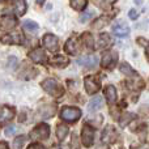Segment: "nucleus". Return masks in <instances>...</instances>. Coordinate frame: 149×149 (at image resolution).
<instances>
[{"instance_id":"ddd939ff","label":"nucleus","mask_w":149,"mask_h":149,"mask_svg":"<svg viewBox=\"0 0 149 149\" xmlns=\"http://www.w3.org/2000/svg\"><path fill=\"white\" fill-rule=\"evenodd\" d=\"M113 31L118 37H127L130 33V28L127 26L126 22H118L113 26Z\"/></svg>"},{"instance_id":"9b49d317","label":"nucleus","mask_w":149,"mask_h":149,"mask_svg":"<svg viewBox=\"0 0 149 149\" xmlns=\"http://www.w3.org/2000/svg\"><path fill=\"white\" fill-rule=\"evenodd\" d=\"M43 45L50 51H55V50H58V38L54 34H46L43 37Z\"/></svg>"},{"instance_id":"bb28decb","label":"nucleus","mask_w":149,"mask_h":149,"mask_svg":"<svg viewBox=\"0 0 149 149\" xmlns=\"http://www.w3.org/2000/svg\"><path fill=\"white\" fill-rule=\"evenodd\" d=\"M115 1L116 0H95V3H97L101 8H109L111 4H114Z\"/></svg>"},{"instance_id":"b1692460","label":"nucleus","mask_w":149,"mask_h":149,"mask_svg":"<svg viewBox=\"0 0 149 149\" xmlns=\"http://www.w3.org/2000/svg\"><path fill=\"white\" fill-rule=\"evenodd\" d=\"M24 28H25L28 31H37L38 30V24L31 21V20H26L25 22H24Z\"/></svg>"},{"instance_id":"5701e85b","label":"nucleus","mask_w":149,"mask_h":149,"mask_svg":"<svg viewBox=\"0 0 149 149\" xmlns=\"http://www.w3.org/2000/svg\"><path fill=\"white\" fill-rule=\"evenodd\" d=\"M120 71H122V72H123L124 74H127V76L137 77V73L135 72V71L132 70L131 65H128L127 63H123V64H120Z\"/></svg>"},{"instance_id":"6ab92c4d","label":"nucleus","mask_w":149,"mask_h":149,"mask_svg":"<svg viewBox=\"0 0 149 149\" xmlns=\"http://www.w3.org/2000/svg\"><path fill=\"white\" fill-rule=\"evenodd\" d=\"M105 95H106V98H107L109 102L114 103L116 101V90H115V88H114L113 85H109V86H106Z\"/></svg>"},{"instance_id":"a878e982","label":"nucleus","mask_w":149,"mask_h":149,"mask_svg":"<svg viewBox=\"0 0 149 149\" xmlns=\"http://www.w3.org/2000/svg\"><path fill=\"white\" fill-rule=\"evenodd\" d=\"M26 141L25 136H18L15 139V143H13V149H21L24 145V143Z\"/></svg>"},{"instance_id":"7ed1b4c3","label":"nucleus","mask_w":149,"mask_h":149,"mask_svg":"<svg viewBox=\"0 0 149 149\" xmlns=\"http://www.w3.org/2000/svg\"><path fill=\"white\" fill-rule=\"evenodd\" d=\"M60 116H62L63 120L65 122H74L81 116V110L77 107H64L60 113Z\"/></svg>"},{"instance_id":"1a4fd4ad","label":"nucleus","mask_w":149,"mask_h":149,"mask_svg":"<svg viewBox=\"0 0 149 149\" xmlns=\"http://www.w3.org/2000/svg\"><path fill=\"white\" fill-rule=\"evenodd\" d=\"M17 21L12 16H1L0 17V29L1 30H12L16 26Z\"/></svg>"},{"instance_id":"f257e3e1","label":"nucleus","mask_w":149,"mask_h":149,"mask_svg":"<svg viewBox=\"0 0 149 149\" xmlns=\"http://www.w3.org/2000/svg\"><path fill=\"white\" fill-rule=\"evenodd\" d=\"M42 88H43L45 90H46L49 94H51L52 97H60V95L64 93V90H63V88L60 86L59 84L56 82V80L54 79H47L45 80L43 82H42Z\"/></svg>"},{"instance_id":"6e6552de","label":"nucleus","mask_w":149,"mask_h":149,"mask_svg":"<svg viewBox=\"0 0 149 149\" xmlns=\"http://www.w3.org/2000/svg\"><path fill=\"white\" fill-rule=\"evenodd\" d=\"M118 139V132L113 126H107L102 132V141L103 143H114Z\"/></svg>"},{"instance_id":"aec40b11","label":"nucleus","mask_w":149,"mask_h":149,"mask_svg":"<svg viewBox=\"0 0 149 149\" xmlns=\"http://www.w3.org/2000/svg\"><path fill=\"white\" fill-rule=\"evenodd\" d=\"M113 43V39L110 38V36L106 33H102L100 36V41H98V46L101 47V49H106V47H109L110 45Z\"/></svg>"},{"instance_id":"a211bd4d","label":"nucleus","mask_w":149,"mask_h":149,"mask_svg":"<svg viewBox=\"0 0 149 149\" xmlns=\"http://www.w3.org/2000/svg\"><path fill=\"white\" fill-rule=\"evenodd\" d=\"M68 63H70V60L67 59V58L64 56H55L54 59H51V62H50V64L54 65V67H58V68H64L68 65Z\"/></svg>"},{"instance_id":"2f4dec72","label":"nucleus","mask_w":149,"mask_h":149,"mask_svg":"<svg viewBox=\"0 0 149 149\" xmlns=\"http://www.w3.org/2000/svg\"><path fill=\"white\" fill-rule=\"evenodd\" d=\"M15 130H16V127H15V126H13V127H9V128H7V131H5V134H7L8 136H10V135H12V132L15 131Z\"/></svg>"},{"instance_id":"f03ea898","label":"nucleus","mask_w":149,"mask_h":149,"mask_svg":"<svg viewBox=\"0 0 149 149\" xmlns=\"http://www.w3.org/2000/svg\"><path fill=\"white\" fill-rule=\"evenodd\" d=\"M30 136H31V139L37 140V141H38V140H46L47 137L50 136V127H49V124H46V123L38 124V126H37L36 128L31 131Z\"/></svg>"},{"instance_id":"20e7f679","label":"nucleus","mask_w":149,"mask_h":149,"mask_svg":"<svg viewBox=\"0 0 149 149\" xmlns=\"http://www.w3.org/2000/svg\"><path fill=\"white\" fill-rule=\"evenodd\" d=\"M85 89H86V93L88 94H94V93H97L98 90H100L101 88V81L98 77L95 76H88L85 77Z\"/></svg>"},{"instance_id":"dca6fc26","label":"nucleus","mask_w":149,"mask_h":149,"mask_svg":"<svg viewBox=\"0 0 149 149\" xmlns=\"http://www.w3.org/2000/svg\"><path fill=\"white\" fill-rule=\"evenodd\" d=\"M103 106V100L102 97H94L92 101H90L89 103H88V110L89 111H94V110H98V109H101Z\"/></svg>"},{"instance_id":"72a5a7b5","label":"nucleus","mask_w":149,"mask_h":149,"mask_svg":"<svg viewBox=\"0 0 149 149\" xmlns=\"http://www.w3.org/2000/svg\"><path fill=\"white\" fill-rule=\"evenodd\" d=\"M58 149H70V148H68V147H59Z\"/></svg>"},{"instance_id":"0eeeda50","label":"nucleus","mask_w":149,"mask_h":149,"mask_svg":"<svg viewBox=\"0 0 149 149\" xmlns=\"http://www.w3.org/2000/svg\"><path fill=\"white\" fill-rule=\"evenodd\" d=\"M81 139H82V144H84V147H92V145H93L94 132H93V130L90 128L89 126H84V127H82Z\"/></svg>"},{"instance_id":"f8f14e48","label":"nucleus","mask_w":149,"mask_h":149,"mask_svg":"<svg viewBox=\"0 0 149 149\" xmlns=\"http://www.w3.org/2000/svg\"><path fill=\"white\" fill-rule=\"evenodd\" d=\"M29 58L36 63H45L47 59L46 54H45V51L42 49H36L33 51H30L29 52Z\"/></svg>"},{"instance_id":"393cba45","label":"nucleus","mask_w":149,"mask_h":149,"mask_svg":"<svg viewBox=\"0 0 149 149\" xmlns=\"http://www.w3.org/2000/svg\"><path fill=\"white\" fill-rule=\"evenodd\" d=\"M82 41H84V45L88 47V49H93V38L89 33L82 34Z\"/></svg>"},{"instance_id":"4be33fe9","label":"nucleus","mask_w":149,"mask_h":149,"mask_svg":"<svg viewBox=\"0 0 149 149\" xmlns=\"http://www.w3.org/2000/svg\"><path fill=\"white\" fill-rule=\"evenodd\" d=\"M71 7L76 10H82L88 4V0H70Z\"/></svg>"},{"instance_id":"c85d7f7f","label":"nucleus","mask_w":149,"mask_h":149,"mask_svg":"<svg viewBox=\"0 0 149 149\" xmlns=\"http://www.w3.org/2000/svg\"><path fill=\"white\" fill-rule=\"evenodd\" d=\"M131 116H132V115H130V114H126V116H124V118L122 119V127H124L127 123H128L127 120H128V119H131Z\"/></svg>"},{"instance_id":"c756f323","label":"nucleus","mask_w":149,"mask_h":149,"mask_svg":"<svg viewBox=\"0 0 149 149\" xmlns=\"http://www.w3.org/2000/svg\"><path fill=\"white\" fill-rule=\"evenodd\" d=\"M28 149H46V148L42 147L41 144H30L28 147Z\"/></svg>"},{"instance_id":"473e14b6","label":"nucleus","mask_w":149,"mask_h":149,"mask_svg":"<svg viewBox=\"0 0 149 149\" xmlns=\"http://www.w3.org/2000/svg\"><path fill=\"white\" fill-rule=\"evenodd\" d=\"M0 149H9V148H8V145L7 144H5V143H0Z\"/></svg>"},{"instance_id":"7c9ffc66","label":"nucleus","mask_w":149,"mask_h":149,"mask_svg":"<svg viewBox=\"0 0 149 149\" xmlns=\"http://www.w3.org/2000/svg\"><path fill=\"white\" fill-rule=\"evenodd\" d=\"M90 16H92V12H89V13H85V15H82V16H81V18H80V20H81L82 22H84V21H86L88 18H90Z\"/></svg>"},{"instance_id":"f3484780","label":"nucleus","mask_w":149,"mask_h":149,"mask_svg":"<svg viewBox=\"0 0 149 149\" xmlns=\"http://www.w3.org/2000/svg\"><path fill=\"white\" fill-rule=\"evenodd\" d=\"M64 50H65V52H68L70 55L77 54V43H76V39H74L73 37L67 41V43H65V46H64Z\"/></svg>"},{"instance_id":"423d86ee","label":"nucleus","mask_w":149,"mask_h":149,"mask_svg":"<svg viewBox=\"0 0 149 149\" xmlns=\"http://www.w3.org/2000/svg\"><path fill=\"white\" fill-rule=\"evenodd\" d=\"M15 116V109L10 106H3L0 109V124H5L10 122Z\"/></svg>"},{"instance_id":"cd10ccee","label":"nucleus","mask_w":149,"mask_h":149,"mask_svg":"<svg viewBox=\"0 0 149 149\" xmlns=\"http://www.w3.org/2000/svg\"><path fill=\"white\" fill-rule=\"evenodd\" d=\"M128 16L132 18V20H136V18L139 17V13H137L135 9H131V10H130V13H128Z\"/></svg>"},{"instance_id":"412c9836","label":"nucleus","mask_w":149,"mask_h":149,"mask_svg":"<svg viewBox=\"0 0 149 149\" xmlns=\"http://www.w3.org/2000/svg\"><path fill=\"white\" fill-rule=\"evenodd\" d=\"M67 135H68V127L65 124H59L56 127V137L59 139V141H63L67 137Z\"/></svg>"},{"instance_id":"4468645a","label":"nucleus","mask_w":149,"mask_h":149,"mask_svg":"<svg viewBox=\"0 0 149 149\" xmlns=\"http://www.w3.org/2000/svg\"><path fill=\"white\" fill-rule=\"evenodd\" d=\"M3 43H8V45H21L22 43V38H21L20 34H7V36H3L1 38Z\"/></svg>"},{"instance_id":"9d476101","label":"nucleus","mask_w":149,"mask_h":149,"mask_svg":"<svg viewBox=\"0 0 149 149\" xmlns=\"http://www.w3.org/2000/svg\"><path fill=\"white\" fill-rule=\"evenodd\" d=\"M77 64L82 65L86 68H94L97 65V58L94 55H86V56H81L80 59H77Z\"/></svg>"},{"instance_id":"2eb2a0df","label":"nucleus","mask_w":149,"mask_h":149,"mask_svg":"<svg viewBox=\"0 0 149 149\" xmlns=\"http://www.w3.org/2000/svg\"><path fill=\"white\" fill-rule=\"evenodd\" d=\"M17 16H22L26 12V0H10Z\"/></svg>"},{"instance_id":"39448f33","label":"nucleus","mask_w":149,"mask_h":149,"mask_svg":"<svg viewBox=\"0 0 149 149\" xmlns=\"http://www.w3.org/2000/svg\"><path fill=\"white\" fill-rule=\"evenodd\" d=\"M116 62H118V54H116L115 51H109L102 56L101 65H102L103 68H109V70H110V68H114Z\"/></svg>"}]
</instances>
